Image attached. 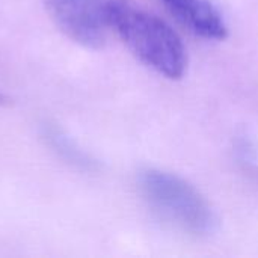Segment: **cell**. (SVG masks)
Returning <instances> with one entry per match:
<instances>
[{
    "mask_svg": "<svg viewBox=\"0 0 258 258\" xmlns=\"http://www.w3.org/2000/svg\"><path fill=\"white\" fill-rule=\"evenodd\" d=\"M112 32L156 73L171 80L183 77L187 67L186 48L174 29L157 15L124 0L113 12Z\"/></svg>",
    "mask_w": 258,
    "mask_h": 258,
    "instance_id": "obj_1",
    "label": "cell"
},
{
    "mask_svg": "<svg viewBox=\"0 0 258 258\" xmlns=\"http://www.w3.org/2000/svg\"><path fill=\"white\" fill-rule=\"evenodd\" d=\"M139 189L154 213L183 233L198 237L215 233L216 212L207 198L184 178L151 168L141 172Z\"/></svg>",
    "mask_w": 258,
    "mask_h": 258,
    "instance_id": "obj_2",
    "label": "cell"
},
{
    "mask_svg": "<svg viewBox=\"0 0 258 258\" xmlns=\"http://www.w3.org/2000/svg\"><path fill=\"white\" fill-rule=\"evenodd\" d=\"M124 0H44L56 27L76 44L100 48L112 32V17Z\"/></svg>",
    "mask_w": 258,
    "mask_h": 258,
    "instance_id": "obj_3",
    "label": "cell"
},
{
    "mask_svg": "<svg viewBox=\"0 0 258 258\" xmlns=\"http://www.w3.org/2000/svg\"><path fill=\"white\" fill-rule=\"evenodd\" d=\"M166 9L192 33L221 41L228 35L227 23L212 0H160Z\"/></svg>",
    "mask_w": 258,
    "mask_h": 258,
    "instance_id": "obj_4",
    "label": "cell"
},
{
    "mask_svg": "<svg viewBox=\"0 0 258 258\" xmlns=\"http://www.w3.org/2000/svg\"><path fill=\"white\" fill-rule=\"evenodd\" d=\"M44 136L47 138L50 145L57 153H60L68 162H71L74 165H79L80 168H85V169H92L94 168L95 162L86 153H83L60 128L47 127Z\"/></svg>",
    "mask_w": 258,
    "mask_h": 258,
    "instance_id": "obj_5",
    "label": "cell"
},
{
    "mask_svg": "<svg viewBox=\"0 0 258 258\" xmlns=\"http://www.w3.org/2000/svg\"><path fill=\"white\" fill-rule=\"evenodd\" d=\"M9 104V98L0 91V106H8Z\"/></svg>",
    "mask_w": 258,
    "mask_h": 258,
    "instance_id": "obj_6",
    "label": "cell"
}]
</instances>
